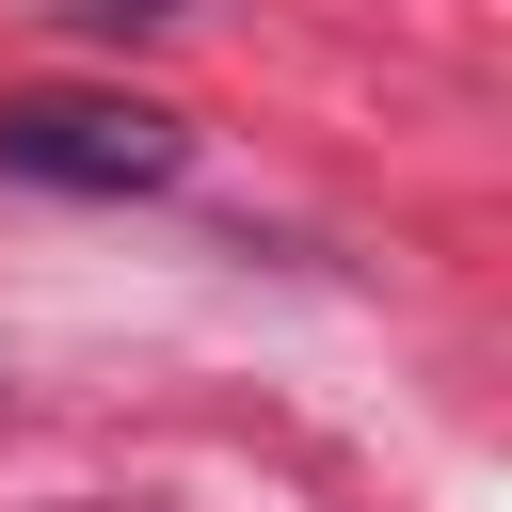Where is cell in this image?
Here are the masks:
<instances>
[{
    "instance_id": "6da1fadb",
    "label": "cell",
    "mask_w": 512,
    "mask_h": 512,
    "mask_svg": "<svg viewBox=\"0 0 512 512\" xmlns=\"http://www.w3.org/2000/svg\"><path fill=\"white\" fill-rule=\"evenodd\" d=\"M176 160H192V128L144 96H0V176H32V192H160Z\"/></svg>"
},
{
    "instance_id": "7a4b0ae2",
    "label": "cell",
    "mask_w": 512,
    "mask_h": 512,
    "mask_svg": "<svg viewBox=\"0 0 512 512\" xmlns=\"http://www.w3.org/2000/svg\"><path fill=\"white\" fill-rule=\"evenodd\" d=\"M64 16H80V32H144L160 0H64Z\"/></svg>"
}]
</instances>
